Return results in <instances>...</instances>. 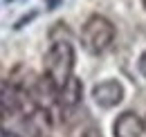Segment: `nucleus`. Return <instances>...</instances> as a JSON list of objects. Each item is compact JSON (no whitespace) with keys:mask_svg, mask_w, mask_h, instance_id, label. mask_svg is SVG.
<instances>
[{"mask_svg":"<svg viewBox=\"0 0 146 137\" xmlns=\"http://www.w3.org/2000/svg\"><path fill=\"white\" fill-rule=\"evenodd\" d=\"M92 99L99 108L110 110L115 106H119L124 99V86L117 81V79H106V81H99L92 86Z\"/></svg>","mask_w":146,"mask_h":137,"instance_id":"obj_3","label":"nucleus"},{"mask_svg":"<svg viewBox=\"0 0 146 137\" xmlns=\"http://www.w3.org/2000/svg\"><path fill=\"white\" fill-rule=\"evenodd\" d=\"M81 43L90 54H104L115 43V25L106 16L92 14L81 27Z\"/></svg>","mask_w":146,"mask_h":137,"instance_id":"obj_2","label":"nucleus"},{"mask_svg":"<svg viewBox=\"0 0 146 137\" xmlns=\"http://www.w3.org/2000/svg\"><path fill=\"white\" fill-rule=\"evenodd\" d=\"M74 47L68 41H54L45 54V72L56 88L65 86L68 79L74 76Z\"/></svg>","mask_w":146,"mask_h":137,"instance_id":"obj_1","label":"nucleus"},{"mask_svg":"<svg viewBox=\"0 0 146 137\" xmlns=\"http://www.w3.org/2000/svg\"><path fill=\"white\" fill-rule=\"evenodd\" d=\"M56 99H58L63 110H74L81 103V99H83V83H81V79L70 76L65 86L58 88V97Z\"/></svg>","mask_w":146,"mask_h":137,"instance_id":"obj_5","label":"nucleus"},{"mask_svg":"<svg viewBox=\"0 0 146 137\" xmlns=\"http://www.w3.org/2000/svg\"><path fill=\"white\" fill-rule=\"evenodd\" d=\"M0 137H18V135H16V133H9V130H7V133H2Z\"/></svg>","mask_w":146,"mask_h":137,"instance_id":"obj_11","label":"nucleus"},{"mask_svg":"<svg viewBox=\"0 0 146 137\" xmlns=\"http://www.w3.org/2000/svg\"><path fill=\"white\" fill-rule=\"evenodd\" d=\"M83 137H101V133H99L97 128H88V130L83 133Z\"/></svg>","mask_w":146,"mask_h":137,"instance_id":"obj_10","label":"nucleus"},{"mask_svg":"<svg viewBox=\"0 0 146 137\" xmlns=\"http://www.w3.org/2000/svg\"><path fill=\"white\" fill-rule=\"evenodd\" d=\"M144 135V119L137 112H121L112 124V137H142Z\"/></svg>","mask_w":146,"mask_h":137,"instance_id":"obj_4","label":"nucleus"},{"mask_svg":"<svg viewBox=\"0 0 146 137\" xmlns=\"http://www.w3.org/2000/svg\"><path fill=\"white\" fill-rule=\"evenodd\" d=\"M142 7H144V9H146V0H142Z\"/></svg>","mask_w":146,"mask_h":137,"instance_id":"obj_12","label":"nucleus"},{"mask_svg":"<svg viewBox=\"0 0 146 137\" xmlns=\"http://www.w3.org/2000/svg\"><path fill=\"white\" fill-rule=\"evenodd\" d=\"M36 16V11H32V14H29V16H23L18 20V23H16V25H14V29H20V27H25V23H29V20H32V18Z\"/></svg>","mask_w":146,"mask_h":137,"instance_id":"obj_8","label":"nucleus"},{"mask_svg":"<svg viewBox=\"0 0 146 137\" xmlns=\"http://www.w3.org/2000/svg\"><path fill=\"white\" fill-rule=\"evenodd\" d=\"M137 70H139V74L146 79V52H142L139 59H137Z\"/></svg>","mask_w":146,"mask_h":137,"instance_id":"obj_7","label":"nucleus"},{"mask_svg":"<svg viewBox=\"0 0 146 137\" xmlns=\"http://www.w3.org/2000/svg\"><path fill=\"white\" fill-rule=\"evenodd\" d=\"M61 2H63V0H45V5H47V9H50V11L58 9V7H61Z\"/></svg>","mask_w":146,"mask_h":137,"instance_id":"obj_9","label":"nucleus"},{"mask_svg":"<svg viewBox=\"0 0 146 137\" xmlns=\"http://www.w3.org/2000/svg\"><path fill=\"white\" fill-rule=\"evenodd\" d=\"M20 106H23V92L9 83H2L0 86V112L11 115V112L20 110Z\"/></svg>","mask_w":146,"mask_h":137,"instance_id":"obj_6","label":"nucleus"}]
</instances>
